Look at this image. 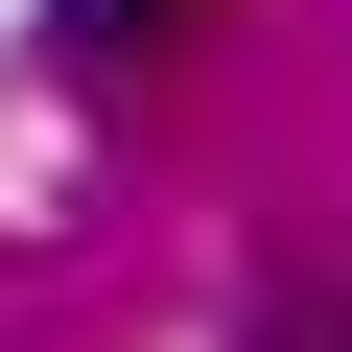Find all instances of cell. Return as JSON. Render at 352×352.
Returning a JSON list of instances; mask_svg holds the SVG:
<instances>
[{"label":"cell","mask_w":352,"mask_h":352,"mask_svg":"<svg viewBox=\"0 0 352 352\" xmlns=\"http://www.w3.org/2000/svg\"><path fill=\"white\" fill-rule=\"evenodd\" d=\"M118 24H164V0H47V47H118Z\"/></svg>","instance_id":"obj_1"},{"label":"cell","mask_w":352,"mask_h":352,"mask_svg":"<svg viewBox=\"0 0 352 352\" xmlns=\"http://www.w3.org/2000/svg\"><path fill=\"white\" fill-rule=\"evenodd\" d=\"M282 352H352V305H305V329H282Z\"/></svg>","instance_id":"obj_2"}]
</instances>
